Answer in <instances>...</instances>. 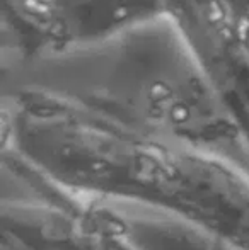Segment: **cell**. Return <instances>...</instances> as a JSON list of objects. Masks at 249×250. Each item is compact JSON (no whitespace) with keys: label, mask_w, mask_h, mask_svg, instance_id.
<instances>
[{"label":"cell","mask_w":249,"mask_h":250,"mask_svg":"<svg viewBox=\"0 0 249 250\" xmlns=\"http://www.w3.org/2000/svg\"><path fill=\"white\" fill-rule=\"evenodd\" d=\"M169 16L173 0H2L5 34L27 62L99 50Z\"/></svg>","instance_id":"cell-1"},{"label":"cell","mask_w":249,"mask_h":250,"mask_svg":"<svg viewBox=\"0 0 249 250\" xmlns=\"http://www.w3.org/2000/svg\"><path fill=\"white\" fill-rule=\"evenodd\" d=\"M195 26L206 50L234 63L241 77H249V0H193Z\"/></svg>","instance_id":"cell-2"}]
</instances>
